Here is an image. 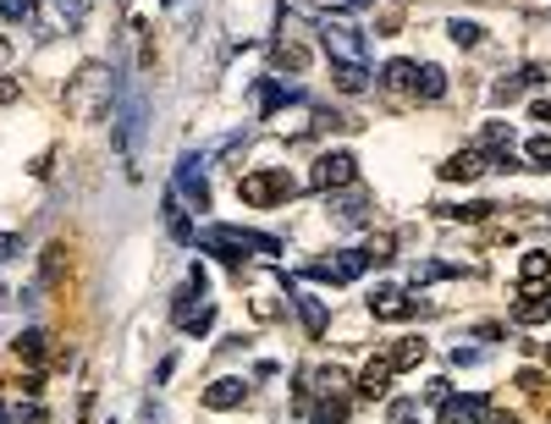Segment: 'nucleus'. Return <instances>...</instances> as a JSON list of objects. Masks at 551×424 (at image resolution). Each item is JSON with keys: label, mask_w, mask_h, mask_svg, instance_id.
I'll return each instance as SVG.
<instances>
[{"label": "nucleus", "mask_w": 551, "mask_h": 424, "mask_svg": "<svg viewBox=\"0 0 551 424\" xmlns=\"http://www.w3.org/2000/svg\"><path fill=\"white\" fill-rule=\"evenodd\" d=\"M111 105H116V72L100 67V61L78 67V78L67 83V111L78 121H100V116H111Z\"/></svg>", "instance_id": "1"}, {"label": "nucleus", "mask_w": 551, "mask_h": 424, "mask_svg": "<svg viewBox=\"0 0 551 424\" xmlns=\"http://www.w3.org/2000/svg\"><path fill=\"white\" fill-rule=\"evenodd\" d=\"M199 248H210V254H221V259H232V265H238L248 248H254V254H276L281 243L265 237V232H243V226H205V232H199Z\"/></svg>", "instance_id": "2"}, {"label": "nucleus", "mask_w": 551, "mask_h": 424, "mask_svg": "<svg viewBox=\"0 0 551 424\" xmlns=\"http://www.w3.org/2000/svg\"><path fill=\"white\" fill-rule=\"evenodd\" d=\"M298 193V182L287 177V171H248V177H238V199L243 204H254V210H265V204H287Z\"/></svg>", "instance_id": "3"}, {"label": "nucleus", "mask_w": 551, "mask_h": 424, "mask_svg": "<svg viewBox=\"0 0 551 424\" xmlns=\"http://www.w3.org/2000/svg\"><path fill=\"white\" fill-rule=\"evenodd\" d=\"M116 100H121V111H116V144H121V154H127V160H138V133H144V94H138V88H116Z\"/></svg>", "instance_id": "4"}, {"label": "nucleus", "mask_w": 551, "mask_h": 424, "mask_svg": "<svg viewBox=\"0 0 551 424\" xmlns=\"http://www.w3.org/2000/svg\"><path fill=\"white\" fill-rule=\"evenodd\" d=\"M320 45H326V55H337V67H364V34L353 22H326L320 28Z\"/></svg>", "instance_id": "5"}, {"label": "nucleus", "mask_w": 551, "mask_h": 424, "mask_svg": "<svg viewBox=\"0 0 551 424\" xmlns=\"http://www.w3.org/2000/svg\"><path fill=\"white\" fill-rule=\"evenodd\" d=\"M309 182H314L320 193H337V187H353V182H359V160H353L347 149H331V154H320V160H314V171H309Z\"/></svg>", "instance_id": "6"}, {"label": "nucleus", "mask_w": 551, "mask_h": 424, "mask_svg": "<svg viewBox=\"0 0 551 424\" xmlns=\"http://www.w3.org/2000/svg\"><path fill=\"white\" fill-rule=\"evenodd\" d=\"M364 265H370V254H364V248H347V254H337V259H314V265H304V276H309V281L347 287L353 276H364Z\"/></svg>", "instance_id": "7"}, {"label": "nucleus", "mask_w": 551, "mask_h": 424, "mask_svg": "<svg viewBox=\"0 0 551 424\" xmlns=\"http://www.w3.org/2000/svg\"><path fill=\"white\" fill-rule=\"evenodd\" d=\"M413 309H419V298H408L403 287H375L370 292V314L375 320H408Z\"/></svg>", "instance_id": "8"}, {"label": "nucleus", "mask_w": 551, "mask_h": 424, "mask_svg": "<svg viewBox=\"0 0 551 424\" xmlns=\"http://www.w3.org/2000/svg\"><path fill=\"white\" fill-rule=\"evenodd\" d=\"M171 320H177V331H210V320H215V309L210 303H193V287L188 292H177V309H171Z\"/></svg>", "instance_id": "9"}, {"label": "nucleus", "mask_w": 551, "mask_h": 424, "mask_svg": "<svg viewBox=\"0 0 551 424\" xmlns=\"http://www.w3.org/2000/svg\"><path fill=\"white\" fill-rule=\"evenodd\" d=\"M177 193H182V199L188 204H199V210H210V187H205V177H199V160H182V166H177Z\"/></svg>", "instance_id": "10"}, {"label": "nucleus", "mask_w": 551, "mask_h": 424, "mask_svg": "<svg viewBox=\"0 0 551 424\" xmlns=\"http://www.w3.org/2000/svg\"><path fill=\"white\" fill-rule=\"evenodd\" d=\"M480 171H491V160H485L480 149H458V154H452L447 166H441V177H447V182H474Z\"/></svg>", "instance_id": "11"}, {"label": "nucleus", "mask_w": 551, "mask_h": 424, "mask_svg": "<svg viewBox=\"0 0 551 424\" xmlns=\"http://www.w3.org/2000/svg\"><path fill=\"white\" fill-rule=\"evenodd\" d=\"M392 375H397V370H392V358H370L353 391H359V397H370V403H380V397H386V380H392Z\"/></svg>", "instance_id": "12"}, {"label": "nucleus", "mask_w": 551, "mask_h": 424, "mask_svg": "<svg viewBox=\"0 0 551 424\" xmlns=\"http://www.w3.org/2000/svg\"><path fill=\"white\" fill-rule=\"evenodd\" d=\"M535 83H546V67H524V72H513V78H502L497 88H491V100L497 105H513L524 88H535Z\"/></svg>", "instance_id": "13"}, {"label": "nucleus", "mask_w": 551, "mask_h": 424, "mask_svg": "<svg viewBox=\"0 0 551 424\" xmlns=\"http://www.w3.org/2000/svg\"><path fill=\"white\" fill-rule=\"evenodd\" d=\"M546 314H551V298H546L540 287H524V298L513 303V320H518V325H540Z\"/></svg>", "instance_id": "14"}, {"label": "nucleus", "mask_w": 551, "mask_h": 424, "mask_svg": "<svg viewBox=\"0 0 551 424\" xmlns=\"http://www.w3.org/2000/svg\"><path fill=\"white\" fill-rule=\"evenodd\" d=\"M248 397V386L238 380V375H226V380H215V386H205V408H238Z\"/></svg>", "instance_id": "15"}, {"label": "nucleus", "mask_w": 551, "mask_h": 424, "mask_svg": "<svg viewBox=\"0 0 551 424\" xmlns=\"http://www.w3.org/2000/svg\"><path fill=\"white\" fill-rule=\"evenodd\" d=\"M271 67H276V72H304V67H309V50L293 45V39H276V45H271Z\"/></svg>", "instance_id": "16"}, {"label": "nucleus", "mask_w": 551, "mask_h": 424, "mask_svg": "<svg viewBox=\"0 0 551 424\" xmlns=\"http://www.w3.org/2000/svg\"><path fill=\"white\" fill-rule=\"evenodd\" d=\"M425 353H430V342H425V337H403L386 358H392V370H419V364H425Z\"/></svg>", "instance_id": "17"}, {"label": "nucleus", "mask_w": 551, "mask_h": 424, "mask_svg": "<svg viewBox=\"0 0 551 424\" xmlns=\"http://www.w3.org/2000/svg\"><path fill=\"white\" fill-rule=\"evenodd\" d=\"M166 232H171L177 243H199V232H193V220H188V210H182V199H177V193L166 199Z\"/></svg>", "instance_id": "18"}, {"label": "nucleus", "mask_w": 551, "mask_h": 424, "mask_svg": "<svg viewBox=\"0 0 551 424\" xmlns=\"http://www.w3.org/2000/svg\"><path fill=\"white\" fill-rule=\"evenodd\" d=\"M293 303H298V314H304V331H309V337L326 331V303H320V298H309V292H293Z\"/></svg>", "instance_id": "19"}, {"label": "nucleus", "mask_w": 551, "mask_h": 424, "mask_svg": "<svg viewBox=\"0 0 551 424\" xmlns=\"http://www.w3.org/2000/svg\"><path fill=\"white\" fill-rule=\"evenodd\" d=\"M413 94H419V100H441V94H447V72L441 67H419Z\"/></svg>", "instance_id": "20"}, {"label": "nucleus", "mask_w": 551, "mask_h": 424, "mask_svg": "<svg viewBox=\"0 0 551 424\" xmlns=\"http://www.w3.org/2000/svg\"><path fill=\"white\" fill-rule=\"evenodd\" d=\"M337 220H342V226H364V220H370V199H364V193L337 199Z\"/></svg>", "instance_id": "21"}, {"label": "nucleus", "mask_w": 551, "mask_h": 424, "mask_svg": "<svg viewBox=\"0 0 551 424\" xmlns=\"http://www.w3.org/2000/svg\"><path fill=\"white\" fill-rule=\"evenodd\" d=\"M45 342H50V337L39 331V325H28V331H22L12 347H17V358H28V364H39V358H45Z\"/></svg>", "instance_id": "22"}, {"label": "nucleus", "mask_w": 551, "mask_h": 424, "mask_svg": "<svg viewBox=\"0 0 551 424\" xmlns=\"http://www.w3.org/2000/svg\"><path fill=\"white\" fill-rule=\"evenodd\" d=\"M309 380H314V391H320V397H347V375H342L337 364H331V370H314Z\"/></svg>", "instance_id": "23"}, {"label": "nucleus", "mask_w": 551, "mask_h": 424, "mask_svg": "<svg viewBox=\"0 0 551 424\" xmlns=\"http://www.w3.org/2000/svg\"><path fill=\"white\" fill-rule=\"evenodd\" d=\"M413 78H419L413 61H386V72H380V83H386V88H413Z\"/></svg>", "instance_id": "24"}, {"label": "nucleus", "mask_w": 551, "mask_h": 424, "mask_svg": "<svg viewBox=\"0 0 551 424\" xmlns=\"http://www.w3.org/2000/svg\"><path fill=\"white\" fill-rule=\"evenodd\" d=\"M518 276H524V287H540L551 276V254H524V265H518Z\"/></svg>", "instance_id": "25"}, {"label": "nucleus", "mask_w": 551, "mask_h": 424, "mask_svg": "<svg viewBox=\"0 0 551 424\" xmlns=\"http://www.w3.org/2000/svg\"><path fill=\"white\" fill-rule=\"evenodd\" d=\"M331 78H337L342 94H364V88H370V72H364V67H337Z\"/></svg>", "instance_id": "26"}, {"label": "nucleus", "mask_w": 551, "mask_h": 424, "mask_svg": "<svg viewBox=\"0 0 551 424\" xmlns=\"http://www.w3.org/2000/svg\"><path fill=\"white\" fill-rule=\"evenodd\" d=\"M447 34H452V45H480V22L452 17V22H447Z\"/></svg>", "instance_id": "27"}, {"label": "nucleus", "mask_w": 551, "mask_h": 424, "mask_svg": "<svg viewBox=\"0 0 551 424\" xmlns=\"http://www.w3.org/2000/svg\"><path fill=\"white\" fill-rule=\"evenodd\" d=\"M55 17L67 22V28H83V17H88V6L83 0H55Z\"/></svg>", "instance_id": "28"}, {"label": "nucleus", "mask_w": 551, "mask_h": 424, "mask_svg": "<svg viewBox=\"0 0 551 424\" xmlns=\"http://www.w3.org/2000/svg\"><path fill=\"white\" fill-rule=\"evenodd\" d=\"M0 17H6V22H28V17H34V0H0Z\"/></svg>", "instance_id": "29"}, {"label": "nucleus", "mask_w": 551, "mask_h": 424, "mask_svg": "<svg viewBox=\"0 0 551 424\" xmlns=\"http://www.w3.org/2000/svg\"><path fill=\"white\" fill-rule=\"evenodd\" d=\"M530 160L551 171V138H546V133H540V138H530Z\"/></svg>", "instance_id": "30"}, {"label": "nucleus", "mask_w": 551, "mask_h": 424, "mask_svg": "<svg viewBox=\"0 0 551 424\" xmlns=\"http://www.w3.org/2000/svg\"><path fill=\"white\" fill-rule=\"evenodd\" d=\"M61 254H67L61 243H55V248H45V281H55V276H61V265H67V259H61Z\"/></svg>", "instance_id": "31"}, {"label": "nucleus", "mask_w": 551, "mask_h": 424, "mask_svg": "<svg viewBox=\"0 0 551 424\" xmlns=\"http://www.w3.org/2000/svg\"><path fill=\"white\" fill-rule=\"evenodd\" d=\"M17 254H22V237H17V232H0V265L17 259Z\"/></svg>", "instance_id": "32"}, {"label": "nucleus", "mask_w": 551, "mask_h": 424, "mask_svg": "<svg viewBox=\"0 0 551 424\" xmlns=\"http://www.w3.org/2000/svg\"><path fill=\"white\" fill-rule=\"evenodd\" d=\"M17 94H22V83H17V78H0V105H12Z\"/></svg>", "instance_id": "33"}, {"label": "nucleus", "mask_w": 551, "mask_h": 424, "mask_svg": "<svg viewBox=\"0 0 551 424\" xmlns=\"http://www.w3.org/2000/svg\"><path fill=\"white\" fill-rule=\"evenodd\" d=\"M452 364H458V370H463V364H480V353H474V347H452Z\"/></svg>", "instance_id": "34"}, {"label": "nucleus", "mask_w": 551, "mask_h": 424, "mask_svg": "<svg viewBox=\"0 0 551 424\" xmlns=\"http://www.w3.org/2000/svg\"><path fill=\"white\" fill-rule=\"evenodd\" d=\"M518 386H524V391H540L546 380H540V370H524V375H518Z\"/></svg>", "instance_id": "35"}, {"label": "nucleus", "mask_w": 551, "mask_h": 424, "mask_svg": "<svg viewBox=\"0 0 551 424\" xmlns=\"http://www.w3.org/2000/svg\"><path fill=\"white\" fill-rule=\"evenodd\" d=\"M535 121H551V105H546V100L535 105Z\"/></svg>", "instance_id": "36"}, {"label": "nucleus", "mask_w": 551, "mask_h": 424, "mask_svg": "<svg viewBox=\"0 0 551 424\" xmlns=\"http://www.w3.org/2000/svg\"><path fill=\"white\" fill-rule=\"evenodd\" d=\"M0 61H12V39H0Z\"/></svg>", "instance_id": "37"}, {"label": "nucleus", "mask_w": 551, "mask_h": 424, "mask_svg": "<svg viewBox=\"0 0 551 424\" xmlns=\"http://www.w3.org/2000/svg\"><path fill=\"white\" fill-rule=\"evenodd\" d=\"M397 424H419V419H397Z\"/></svg>", "instance_id": "38"}]
</instances>
